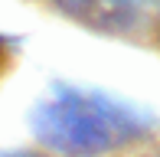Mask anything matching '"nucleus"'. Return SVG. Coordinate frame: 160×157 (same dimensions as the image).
I'll return each mask as SVG.
<instances>
[{
	"label": "nucleus",
	"mask_w": 160,
	"mask_h": 157,
	"mask_svg": "<svg viewBox=\"0 0 160 157\" xmlns=\"http://www.w3.org/2000/svg\"><path fill=\"white\" fill-rule=\"evenodd\" d=\"M33 128L46 147L69 157H95L141 134L137 115L114 102L78 92H62L52 102L39 105L33 115Z\"/></svg>",
	"instance_id": "f257e3e1"
},
{
	"label": "nucleus",
	"mask_w": 160,
	"mask_h": 157,
	"mask_svg": "<svg viewBox=\"0 0 160 157\" xmlns=\"http://www.w3.org/2000/svg\"><path fill=\"white\" fill-rule=\"evenodd\" d=\"M52 3L69 20H75L95 33H111V36L131 33L141 20L137 0H52Z\"/></svg>",
	"instance_id": "f03ea898"
},
{
	"label": "nucleus",
	"mask_w": 160,
	"mask_h": 157,
	"mask_svg": "<svg viewBox=\"0 0 160 157\" xmlns=\"http://www.w3.org/2000/svg\"><path fill=\"white\" fill-rule=\"evenodd\" d=\"M17 157H33V154H17Z\"/></svg>",
	"instance_id": "7ed1b4c3"
}]
</instances>
